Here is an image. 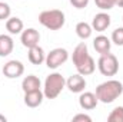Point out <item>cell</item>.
I'll return each instance as SVG.
<instances>
[{"label": "cell", "mask_w": 123, "mask_h": 122, "mask_svg": "<svg viewBox=\"0 0 123 122\" xmlns=\"http://www.w3.org/2000/svg\"><path fill=\"white\" fill-rule=\"evenodd\" d=\"M69 59V52L63 47H56L46 55V66L49 69H57Z\"/></svg>", "instance_id": "6"}, {"label": "cell", "mask_w": 123, "mask_h": 122, "mask_svg": "<svg viewBox=\"0 0 123 122\" xmlns=\"http://www.w3.org/2000/svg\"><path fill=\"white\" fill-rule=\"evenodd\" d=\"M13 47H14L13 39L9 34H0V56L1 58L9 56L13 52Z\"/></svg>", "instance_id": "15"}, {"label": "cell", "mask_w": 123, "mask_h": 122, "mask_svg": "<svg viewBox=\"0 0 123 122\" xmlns=\"http://www.w3.org/2000/svg\"><path fill=\"white\" fill-rule=\"evenodd\" d=\"M39 22L42 26H44L49 30H59L64 26V13L57 9L52 10H44L39 14Z\"/></svg>", "instance_id": "3"}, {"label": "cell", "mask_w": 123, "mask_h": 122, "mask_svg": "<svg viewBox=\"0 0 123 122\" xmlns=\"http://www.w3.org/2000/svg\"><path fill=\"white\" fill-rule=\"evenodd\" d=\"M110 16L107 14V13H105V12H102V13H97L94 17H93L92 20V27L93 30L96 32H105L109 26H110Z\"/></svg>", "instance_id": "11"}, {"label": "cell", "mask_w": 123, "mask_h": 122, "mask_svg": "<svg viewBox=\"0 0 123 122\" xmlns=\"http://www.w3.org/2000/svg\"><path fill=\"white\" fill-rule=\"evenodd\" d=\"M6 121H7V118H6L4 115H1V114H0V122H6Z\"/></svg>", "instance_id": "25"}, {"label": "cell", "mask_w": 123, "mask_h": 122, "mask_svg": "<svg viewBox=\"0 0 123 122\" xmlns=\"http://www.w3.org/2000/svg\"><path fill=\"white\" fill-rule=\"evenodd\" d=\"M25 72V65L20 61H9L4 66H3V73L6 78L9 79H16L19 76H22Z\"/></svg>", "instance_id": "7"}, {"label": "cell", "mask_w": 123, "mask_h": 122, "mask_svg": "<svg viewBox=\"0 0 123 122\" xmlns=\"http://www.w3.org/2000/svg\"><path fill=\"white\" fill-rule=\"evenodd\" d=\"M97 68L103 76H115L119 72V61L115 55L109 52V53L100 55L97 61Z\"/></svg>", "instance_id": "5"}, {"label": "cell", "mask_w": 123, "mask_h": 122, "mask_svg": "<svg viewBox=\"0 0 123 122\" xmlns=\"http://www.w3.org/2000/svg\"><path fill=\"white\" fill-rule=\"evenodd\" d=\"M112 42L117 46H123V27H117L112 33Z\"/></svg>", "instance_id": "21"}, {"label": "cell", "mask_w": 123, "mask_h": 122, "mask_svg": "<svg viewBox=\"0 0 123 122\" xmlns=\"http://www.w3.org/2000/svg\"><path fill=\"white\" fill-rule=\"evenodd\" d=\"M92 32H93L92 25H89V23H86V22H79V23L76 25V34H77L80 39H83V40L89 39V37L92 36Z\"/></svg>", "instance_id": "18"}, {"label": "cell", "mask_w": 123, "mask_h": 122, "mask_svg": "<svg viewBox=\"0 0 123 122\" xmlns=\"http://www.w3.org/2000/svg\"><path fill=\"white\" fill-rule=\"evenodd\" d=\"M117 3V0H94V4L100 9V10H110L112 7H115Z\"/></svg>", "instance_id": "20"}, {"label": "cell", "mask_w": 123, "mask_h": 122, "mask_svg": "<svg viewBox=\"0 0 123 122\" xmlns=\"http://www.w3.org/2000/svg\"><path fill=\"white\" fill-rule=\"evenodd\" d=\"M40 86H42V82H40V79H39L37 76H34V75L26 76V78L23 79V82H22V89H23V92L37 91V89H40Z\"/></svg>", "instance_id": "16"}, {"label": "cell", "mask_w": 123, "mask_h": 122, "mask_svg": "<svg viewBox=\"0 0 123 122\" xmlns=\"http://www.w3.org/2000/svg\"><path fill=\"white\" fill-rule=\"evenodd\" d=\"M12 9L6 1H0V20H7L10 17Z\"/></svg>", "instance_id": "22"}, {"label": "cell", "mask_w": 123, "mask_h": 122, "mask_svg": "<svg viewBox=\"0 0 123 122\" xmlns=\"http://www.w3.org/2000/svg\"><path fill=\"white\" fill-rule=\"evenodd\" d=\"M97 96L96 93L93 92H80V96H79V105L82 109L85 111H92L97 106Z\"/></svg>", "instance_id": "10"}, {"label": "cell", "mask_w": 123, "mask_h": 122, "mask_svg": "<svg viewBox=\"0 0 123 122\" xmlns=\"http://www.w3.org/2000/svg\"><path fill=\"white\" fill-rule=\"evenodd\" d=\"M6 29L10 34H19L23 32V20L19 17H9L6 20Z\"/></svg>", "instance_id": "17"}, {"label": "cell", "mask_w": 123, "mask_h": 122, "mask_svg": "<svg viewBox=\"0 0 123 122\" xmlns=\"http://www.w3.org/2000/svg\"><path fill=\"white\" fill-rule=\"evenodd\" d=\"M122 93H123V85L122 82H119L116 79L106 81V82L100 83L96 88V96H97L99 102H102V103H112Z\"/></svg>", "instance_id": "2"}, {"label": "cell", "mask_w": 123, "mask_h": 122, "mask_svg": "<svg viewBox=\"0 0 123 122\" xmlns=\"http://www.w3.org/2000/svg\"><path fill=\"white\" fill-rule=\"evenodd\" d=\"M116 6H119V7H123V0H117Z\"/></svg>", "instance_id": "26"}, {"label": "cell", "mask_w": 123, "mask_h": 122, "mask_svg": "<svg viewBox=\"0 0 123 122\" xmlns=\"http://www.w3.org/2000/svg\"><path fill=\"white\" fill-rule=\"evenodd\" d=\"M44 99V93L37 89V91H31V92H25V105L29 108H37L42 105Z\"/></svg>", "instance_id": "12"}, {"label": "cell", "mask_w": 123, "mask_h": 122, "mask_svg": "<svg viewBox=\"0 0 123 122\" xmlns=\"http://www.w3.org/2000/svg\"><path fill=\"white\" fill-rule=\"evenodd\" d=\"M70 4L76 9H85L89 4V0H70Z\"/></svg>", "instance_id": "23"}, {"label": "cell", "mask_w": 123, "mask_h": 122, "mask_svg": "<svg viewBox=\"0 0 123 122\" xmlns=\"http://www.w3.org/2000/svg\"><path fill=\"white\" fill-rule=\"evenodd\" d=\"M20 42L25 47H33V46H37L39 42H40V33L36 30V29H26L20 33Z\"/></svg>", "instance_id": "8"}, {"label": "cell", "mask_w": 123, "mask_h": 122, "mask_svg": "<svg viewBox=\"0 0 123 122\" xmlns=\"http://www.w3.org/2000/svg\"><path fill=\"white\" fill-rule=\"evenodd\" d=\"M64 86H66V81L60 73H57V72L50 73L44 81V88H43L44 98L56 99L62 93V91L64 89Z\"/></svg>", "instance_id": "4"}, {"label": "cell", "mask_w": 123, "mask_h": 122, "mask_svg": "<svg viewBox=\"0 0 123 122\" xmlns=\"http://www.w3.org/2000/svg\"><path fill=\"white\" fill-rule=\"evenodd\" d=\"M93 47L94 50L99 53V55H105V53H109L110 52V47H112V40L107 37V36H97L94 40H93Z\"/></svg>", "instance_id": "13"}, {"label": "cell", "mask_w": 123, "mask_h": 122, "mask_svg": "<svg viewBox=\"0 0 123 122\" xmlns=\"http://www.w3.org/2000/svg\"><path fill=\"white\" fill-rule=\"evenodd\" d=\"M27 58H29L30 63H33V65H42L43 62L46 61V53H44L43 47H40V46L37 45V46L29 47Z\"/></svg>", "instance_id": "14"}, {"label": "cell", "mask_w": 123, "mask_h": 122, "mask_svg": "<svg viewBox=\"0 0 123 122\" xmlns=\"http://www.w3.org/2000/svg\"><path fill=\"white\" fill-rule=\"evenodd\" d=\"M73 122H92V118L89 116V115H85V114H77V115H74L73 116V119H72Z\"/></svg>", "instance_id": "24"}, {"label": "cell", "mask_w": 123, "mask_h": 122, "mask_svg": "<svg viewBox=\"0 0 123 122\" xmlns=\"http://www.w3.org/2000/svg\"><path fill=\"white\" fill-rule=\"evenodd\" d=\"M72 61H73V65L76 66L77 69V73L83 75V76H89L92 75L96 69V63H94V59L90 56L89 50H87V46L85 42L79 43L74 50H73V56H72Z\"/></svg>", "instance_id": "1"}, {"label": "cell", "mask_w": 123, "mask_h": 122, "mask_svg": "<svg viewBox=\"0 0 123 122\" xmlns=\"http://www.w3.org/2000/svg\"><path fill=\"white\" fill-rule=\"evenodd\" d=\"M66 86L69 88V91L73 93H80L85 91L86 88V79L83 78V75L77 73V75H72L67 81H66Z\"/></svg>", "instance_id": "9"}, {"label": "cell", "mask_w": 123, "mask_h": 122, "mask_svg": "<svg viewBox=\"0 0 123 122\" xmlns=\"http://www.w3.org/2000/svg\"><path fill=\"white\" fill-rule=\"evenodd\" d=\"M109 122H123V106H116L107 116Z\"/></svg>", "instance_id": "19"}]
</instances>
